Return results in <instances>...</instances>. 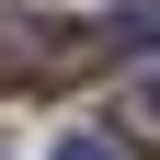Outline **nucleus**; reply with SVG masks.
<instances>
[{
	"mask_svg": "<svg viewBox=\"0 0 160 160\" xmlns=\"http://www.w3.org/2000/svg\"><path fill=\"white\" fill-rule=\"evenodd\" d=\"M103 34H80V23H0V92L12 80H80V69H103Z\"/></svg>",
	"mask_w": 160,
	"mask_h": 160,
	"instance_id": "1",
	"label": "nucleus"
},
{
	"mask_svg": "<svg viewBox=\"0 0 160 160\" xmlns=\"http://www.w3.org/2000/svg\"><path fill=\"white\" fill-rule=\"evenodd\" d=\"M114 126H126V149H160V69L137 80L126 103H114Z\"/></svg>",
	"mask_w": 160,
	"mask_h": 160,
	"instance_id": "2",
	"label": "nucleus"
},
{
	"mask_svg": "<svg viewBox=\"0 0 160 160\" xmlns=\"http://www.w3.org/2000/svg\"><path fill=\"white\" fill-rule=\"evenodd\" d=\"M103 46H137V57H160V0H126L103 23Z\"/></svg>",
	"mask_w": 160,
	"mask_h": 160,
	"instance_id": "3",
	"label": "nucleus"
},
{
	"mask_svg": "<svg viewBox=\"0 0 160 160\" xmlns=\"http://www.w3.org/2000/svg\"><path fill=\"white\" fill-rule=\"evenodd\" d=\"M57 160H114V137H80V126H69V137H57Z\"/></svg>",
	"mask_w": 160,
	"mask_h": 160,
	"instance_id": "4",
	"label": "nucleus"
}]
</instances>
